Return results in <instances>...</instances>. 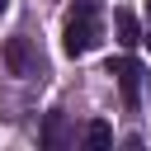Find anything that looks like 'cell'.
<instances>
[{"label": "cell", "instance_id": "1", "mask_svg": "<svg viewBox=\"0 0 151 151\" xmlns=\"http://www.w3.org/2000/svg\"><path fill=\"white\" fill-rule=\"evenodd\" d=\"M99 38H104V28H99V14H94V5H80V9L66 19L61 47H66V57H85V52H94V47H99Z\"/></svg>", "mask_w": 151, "mask_h": 151}, {"label": "cell", "instance_id": "2", "mask_svg": "<svg viewBox=\"0 0 151 151\" xmlns=\"http://www.w3.org/2000/svg\"><path fill=\"white\" fill-rule=\"evenodd\" d=\"M5 66H9V76H38V71H42V57H38L33 42L19 33V38L5 42Z\"/></svg>", "mask_w": 151, "mask_h": 151}, {"label": "cell", "instance_id": "3", "mask_svg": "<svg viewBox=\"0 0 151 151\" xmlns=\"http://www.w3.org/2000/svg\"><path fill=\"white\" fill-rule=\"evenodd\" d=\"M109 76H118L123 104H127V109H137V104H142V61H132V57H118V61H109Z\"/></svg>", "mask_w": 151, "mask_h": 151}, {"label": "cell", "instance_id": "4", "mask_svg": "<svg viewBox=\"0 0 151 151\" xmlns=\"http://www.w3.org/2000/svg\"><path fill=\"white\" fill-rule=\"evenodd\" d=\"M113 28H118V42H123V47L146 42V38H142V24H137V14H132V9H118V14H113Z\"/></svg>", "mask_w": 151, "mask_h": 151}, {"label": "cell", "instance_id": "5", "mask_svg": "<svg viewBox=\"0 0 151 151\" xmlns=\"http://www.w3.org/2000/svg\"><path fill=\"white\" fill-rule=\"evenodd\" d=\"M42 146H47V151H61V146H66V127H61V113H57V109H52L47 123H42Z\"/></svg>", "mask_w": 151, "mask_h": 151}, {"label": "cell", "instance_id": "6", "mask_svg": "<svg viewBox=\"0 0 151 151\" xmlns=\"http://www.w3.org/2000/svg\"><path fill=\"white\" fill-rule=\"evenodd\" d=\"M109 142H113V127H109V123H90V127H85V146H90V151H99V146H109Z\"/></svg>", "mask_w": 151, "mask_h": 151}, {"label": "cell", "instance_id": "7", "mask_svg": "<svg viewBox=\"0 0 151 151\" xmlns=\"http://www.w3.org/2000/svg\"><path fill=\"white\" fill-rule=\"evenodd\" d=\"M5 9H9V0H0V14H5Z\"/></svg>", "mask_w": 151, "mask_h": 151}, {"label": "cell", "instance_id": "8", "mask_svg": "<svg viewBox=\"0 0 151 151\" xmlns=\"http://www.w3.org/2000/svg\"><path fill=\"white\" fill-rule=\"evenodd\" d=\"M146 9H151V0H146Z\"/></svg>", "mask_w": 151, "mask_h": 151}, {"label": "cell", "instance_id": "9", "mask_svg": "<svg viewBox=\"0 0 151 151\" xmlns=\"http://www.w3.org/2000/svg\"><path fill=\"white\" fill-rule=\"evenodd\" d=\"M146 42H151V33H146Z\"/></svg>", "mask_w": 151, "mask_h": 151}]
</instances>
